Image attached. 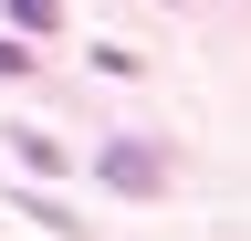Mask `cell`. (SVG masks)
I'll return each mask as SVG.
<instances>
[{"label": "cell", "instance_id": "cell-1", "mask_svg": "<svg viewBox=\"0 0 251 241\" xmlns=\"http://www.w3.org/2000/svg\"><path fill=\"white\" fill-rule=\"evenodd\" d=\"M94 168H105V189H126V199H157V189H168V158H157V147H136V136H115Z\"/></svg>", "mask_w": 251, "mask_h": 241}, {"label": "cell", "instance_id": "cell-2", "mask_svg": "<svg viewBox=\"0 0 251 241\" xmlns=\"http://www.w3.org/2000/svg\"><path fill=\"white\" fill-rule=\"evenodd\" d=\"M11 21H21V32H52V21H63V0H11Z\"/></svg>", "mask_w": 251, "mask_h": 241}, {"label": "cell", "instance_id": "cell-3", "mask_svg": "<svg viewBox=\"0 0 251 241\" xmlns=\"http://www.w3.org/2000/svg\"><path fill=\"white\" fill-rule=\"evenodd\" d=\"M11 74H31V42H0V84H11Z\"/></svg>", "mask_w": 251, "mask_h": 241}]
</instances>
